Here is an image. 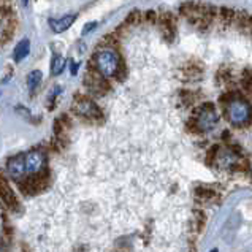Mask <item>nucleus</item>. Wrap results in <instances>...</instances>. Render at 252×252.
Here are the masks:
<instances>
[{
    "label": "nucleus",
    "mask_w": 252,
    "mask_h": 252,
    "mask_svg": "<svg viewBox=\"0 0 252 252\" xmlns=\"http://www.w3.org/2000/svg\"><path fill=\"white\" fill-rule=\"evenodd\" d=\"M29 53H31V41H29L27 38L24 40H21L16 48H14V51H13V59L16 61V62H21V61H24L26 57L29 56Z\"/></svg>",
    "instance_id": "9b49d317"
},
{
    "label": "nucleus",
    "mask_w": 252,
    "mask_h": 252,
    "mask_svg": "<svg viewBox=\"0 0 252 252\" xmlns=\"http://www.w3.org/2000/svg\"><path fill=\"white\" fill-rule=\"evenodd\" d=\"M181 98H183V102L186 103V105H190V103H193V100H195V97H193V92H190V91H183L181 92Z\"/></svg>",
    "instance_id": "aec40b11"
},
{
    "label": "nucleus",
    "mask_w": 252,
    "mask_h": 252,
    "mask_svg": "<svg viewBox=\"0 0 252 252\" xmlns=\"http://www.w3.org/2000/svg\"><path fill=\"white\" fill-rule=\"evenodd\" d=\"M248 21H249V24H251V29H252V16H251V18H249Z\"/></svg>",
    "instance_id": "393cba45"
},
{
    "label": "nucleus",
    "mask_w": 252,
    "mask_h": 252,
    "mask_svg": "<svg viewBox=\"0 0 252 252\" xmlns=\"http://www.w3.org/2000/svg\"><path fill=\"white\" fill-rule=\"evenodd\" d=\"M195 195L200 200H213L216 197V192L211 189H206V187H197L195 189Z\"/></svg>",
    "instance_id": "2eb2a0df"
},
{
    "label": "nucleus",
    "mask_w": 252,
    "mask_h": 252,
    "mask_svg": "<svg viewBox=\"0 0 252 252\" xmlns=\"http://www.w3.org/2000/svg\"><path fill=\"white\" fill-rule=\"evenodd\" d=\"M23 3H24V6H26V5L29 3V0H23Z\"/></svg>",
    "instance_id": "a878e982"
},
{
    "label": "nucleus",
    "mask_w": 252,
    "mask_h": 252,
    "mask_svg": "<svg viewBox=\"0 0 252 252\" xmlns=\"http://www.w3.org/2000/svg\"><path fill=\"white\" fill-rule=\"evenodd\" d=\"M243 88L246 91L249 95L252 97V71H248V73H244V78H243Z\"/></svg>",
    "instance_id": "a211bd4d"
},
{
    "label": "nucleus",
    "mask_w": 252,
    "mask_h": 252,
    "mask_svg": "<svg viewBox=\"0 0 252 252\" xmlns=\"http://www.w3.org/2000/svg\"><path fill=\"white\" fill-rule=\"evenodd\" d=\"M98 27V23L97 21H91V23H88V24H84V27H83V35H88V33H91L94 29H97Z\"/></svg>",
    "instance_id": "412c9836"
},
{
    "label": "nucleus",
    "mask_w": 252,
    "mask_h": 252,
    "mask_svg": "<svg viewBox=\"0 0 252 252\" xmlns=\"http://www.w3.org/2000/svg\"><path fill=\"white\" fill-rule=\"evenodd\" d=\"M219 14H220V19L224 21V23H232L235 19V11L232 8H220L219 10Z\"/></svg>",
    "instance_id": "f3484780"
},
{
    "label": "nucleus",
    "mask_w": 252,
    "mask_h": 252,
    "mask_svg": "<svg viewBox=\"0 0 252 252\" xmlns=\"http://www.w3.org/2000/svg\"><path fill=\"white\" fill-rule=\"evenodd\" d=\"M65 59L61 56V54H57L54 53L53 54V61H51V75L53 76H59L63 70H65Z\"/></svg>",
    "instance_id": "f8f14e48"
},
{
    "label": "nucleus",
    "mask_w": 252,
    "mask_h": 252,
    "mask_svg": "<svg viewBox=\"0 0 252 252\" xmlns=\"http://www.w3.org/2000/svg\"><path fill=\"white\" fill-rule=\"evenodd\" d=\"M6 173L14 181H19L21 178L26 175V163H24V156H14L6 162Z\"/></svg>",
    "instance_id": "6e6552de"
},
{
    "label": "nucleus",
    "mask_w": 252,
    "mask_h": 252,
    "mask_svg": "<svg viewBox=\"0 0 252 252\" xmlns=\"http://www.w3.org/2000/svg\"><path fill=\"white\" fill-rule=\"evenodd\" d=\"M141 21V11L140 10H132L130 13L127 14L126 16V23H124V26H133V24H138Z\"/></svg>",
    "instance_id": "4468645a"
},
{
    "label": "nucleus",
    "mask_w": 252,
    "mask_h": 252,
    "mask_svg": "<svg viewBox=\"0 0 252 252\" xmlns=\"http://www.w3.org/2000/svg\"><path fill=\"white\" fill-rule=\"evenodd\" d=\"M218 151H219L218 146H211L210 148V151H208V154H206V163L208 165H213L214 163L216 157H218Z\"/></svg>",
    "instance_id": "6ab92c4d"
},
{
    "label": "nucleus",
    "mask_w": 252,
    "mask_h": 252,
    "mask_svg": "<svg viewBox=\"0 0 252 252\" xmlns=\"http://www.w3.org/2000/svg\"><path fill=\"white\" fill-rule=\"evenodd\" d=\"M225 116L235 127H244L252 121V106L241 97H230L225 106Z\"/></svg>",
    "instance_id": "7ed1b4c3"
},
{
    "label": "nucleus",
    "mask_w": 252,
    "mask_h": 252,
    "mask_svg": "<svg viewBox=\"0 0 252 252\" xmlns=\"http://www.w3.org/2000/svg\"><path fill=\"white\" fill-rule=\"evenodd\" d=\"M210 252H218V249H213V251H210Z\"/></svg>",
    "instance_id": "bb28decb"
},
{
    "label": "nucleus",
    "mask_w": 252,
    "mask_h": 252,
    "mask_svg": "<svg viewBox=\"0 0 252 252\" xmlns=\"http://www.w3.org/2000/svg\"><path fill=\"white\" fill-rule=\"evenodd\" d=\"M145 19L148 21V23H151V24L156 23V21H157V13H156L154 10L146 11V13H145Z\"/></svg>",
    "instance_id": "4be33fe9"
},
{
    "label": "nucleus",
    "mask_w": 252,
    "mask_h": 252,
    "mask_svg": "<svg viewBox=\"0 0 252 252\" xmlns=\"http://www.w3.org/2000/svg\"><path fill=\"white\" fill-rule=\"evenodd\" d=\"M23 252H31V251H29V248L26 246V244H24V246H23Z\"/></svg>",
    "instance_id": "b1692460"
},
{
    "label": "nucleus",
    "mask_w": 252,
    "mask_h": 252,
    "mask_svg": "<svg viewBox=\"0 0 252 252\" xmlns=\"http://www.w3.org/2000/svg\"><path fill=\"white\" fill-rule=\"evenodd\" d=\"M78 70H80V63L75 62V61H71L70 62V75L71 76H75L78 73Z\"/></svg>",
    "instance_id": "5701e85b"
},
{
    "label": "nucleus",
    "mask_w": 252,
    "mask_h": 252,
    "mask_svg": "<svg viewBox=\"0 0 252 252\" xmlns=\"http://www.w3.org/2000/svg\"><path fill=\"white\" fill-rule=\"evenodd\" d=\"M91 61L98 73L110 80V78H114V75H116L121 57L114 48H100L92 56Z\"/></svg>",
    "instance_id": "f03ea898"
},
{
    "label": "nucleus",
    "mask_w": 252,
    "mask_h": 252,
    "mask_svg": "<svg viewBox=\"0 0 252 252\" xmlns=\"http://www.w3.org/2000/svg\"><path fill=\"white\" fill-rule=\"evenodd\" d=\"M160 23L162 27V33L167 41H171L175 38V32H176V19L171 13H163L162 16L157 19Z\"/></svg>",
    "instance_id": "9d476101"
},
{
    "label": "nucleus",
    "mask_w": 252,
    "mask_h": 252,
    "mask_svg": "<svg viewBox=\"0 0 252 252\" xmlns=\"http://www.w3.org/2000/svg\"><path fill=\"white\" fill-rule=\"evenodd\" d=\"M83 84L92 97H103L111 91L108 78L102 76L94 68H88V71H86V75L83 78Z\"/></svg>",
    "instance_id": "39448f33"
},
{
    "label": "nucleus",
    "mask_w": 252,
    "mask_h": 252,
    "mask_svg": "<svg viewBox=\"0 0 252 252\" xmlns=\"http://www.w3.org/2000/svg\"><path fill=\"white\" fill-rule=\"evenodd\" d=\"M71 111L86 121H103V113L100 110V106L92 98H89L88 95H83V94H76L75 95L73 103H71Z\"/></svg>",
    "instance_id": "20e7f679"
},
{
    "label": "nucleus",
    "mask_w": 252,
    "mask_h": 252,
    "mask_svg": "<svg viewBox=\"0 0 252 252\" xmlns=\"http://www.w3.org/2000/svg\"><path fill=\"white\" fill-rule=\"evenodd\" d=\"M219 116L216 113V108L213 103H203L200 108H197L193 116L187 121V128L193 133L210 132L218 126Z\"/></svg>",
    "instance_id": "f257e3e1"
},
{
    "label": "nucleus",
    "mask_w": 252,
    "mask_h": 252,
    "mask_svg": "<svg viewBox=\"0 0 252 252\" xmlns=\"http://www.w3.org/2000/svg\"><path fill=\"white\" fill-rule=\"evenodd\" d=\"M0 200L3 201V205L8 208L10 211L18 213L19 211V200L16 193L11 189L8 183V178L3 175V171H0Z\"/></svg>",
    "instance_id": "423d86ee"
},
{
    "label": "nucleus",
    "mask_w": 252,
    "mask_h": 252,
    "mask_svg": "<svg viewBox=\"0 0 252 252\" xmlns=\"http://www.w3.org/2000/svg\"><path fill=\"white\" fill-rule=\"evenodd\" d=\"M114 78H116L119 83L126 81V78H127V67H126V62H124L122 57L119 61V65H118V70H116V75H114Z\"/></svg>",
    "instance_id": "dca6fc26"
},
{
    "label": "nucleus",
    "mask_w": 252,
    "mask_h": 252,
    "mask_svg": "<svg viewBox=\"0 0 252 252\" xmlns=\"http://www.w3.org/2000/svg\"><path fill=\"white\" fill-rule=\"evenodd\" d=\"M76 19H78V14L73 13V14H65V16L61 18V19L49 18L48 19V24H49V27H51V31L54 33H62V32L68 31V29L73 26V23H75Z\"/></svg>",
    "instance_id": "1a4fd4ad"
},
{
    "label": "nucleus",
    "mask_w": 252,
    "mask_h": 252,
    "mask_svg": "<svg viewBox=\"0 0 252 252\" xmlns=\"http://www.w3.org/2000/svg\"><path fill=\"white\" fill-rule=\"evenodd\" d=\"M41 80H43V73H41V71L40 70H32L31 73L27 75V88H29V91L33 92L40 86Z\"/></svg>",
    "instance_id": "ddd939ff"
},
{
    "label": "nucleus",
    "mask_w": 252,
    "mask_h": 252,
    "mask_svg": "<svg viewBox=\"0 0 252 252\" xmlns=\"http://www.w3.org/2000/svg\"><path fill=\"white\" fill-rule=\"evenodd\" d=\"M24 163H26V173L33 175V173H37L41 168H45L46 156L40 149H32L24 156Z\"/></svg>",
    "instance_id": "0eeeda50"
}]
</instances>
